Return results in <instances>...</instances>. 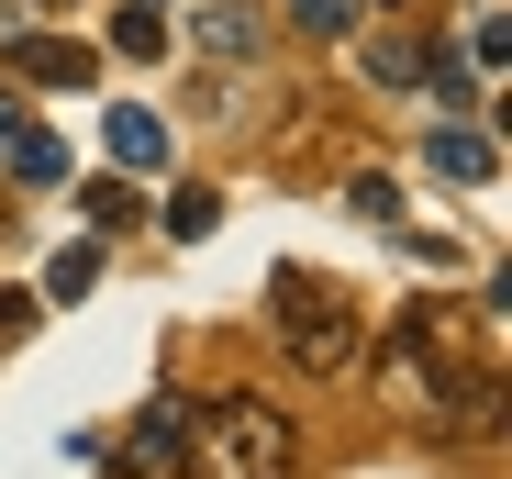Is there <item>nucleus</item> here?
I'll list each match as a JSON object with an SVG mask.
<instances>
[{
  "label": "nucleus",
  "instance_id": "13",
  "mask_svg": "<svg viewBox=\"0 0 512 479\" xmlns=\"http://www.w3.org/2000/svg\"><path fill=\"white\" fill-rule=\"evenodd\" d=\"M212 223H223V201H212L201 179H190V190H167V234H179V246H201Z\"/></svg>",
  "mask_w": 512,
  "mask_h": 479
},
{
  "label": "nucleus",
  "instance_id": "8",
  "mask_svg": "<svg viewBox=\"0 0 512 479\" xmlns=\"http://www.w3.org/2000/svg\"><path fill=\"white\" fill-rule=\"evenodd\" d=\"M101 145H112V168H167V123H156L145 101H123V112L101 123Z\"/></svg>",
  "mask_w": 512,
  "mask_h": 479
},
{
  "label": "nucleus",
  "instance_id": "4",
  "mask_svg": "<svg viewBox=\"0 0 512 479\" xmlns=\"http://www.w3.org/2000/svg\"><path fill=\"white\" fill-rule=\"evenodd\" d=\"M412 424L435 435V446H479V435L501 424V379H490V368H457V379H446V390H435V402H423Z\"/></svg>",
  "mask_w": 512,
  "mask_h": 479
},
{
  "label": "nucleus",
  "instance_id": "7",
  "mask_svg": "<svg viewBox=\"0 0 512 479\" xmlns=\"http://www.w3.org/2000/svg\"><path fill=\"white\" fill-rule=\"evenodd\" d=\"M423 168H435V179H457V190H490V179H501L490 123H435V134H423Z\"/></svg>",
  "mask_w": 512,
  "mask_h": 479
},
{
  "label": "nucleus",
  "instance_id": "18",
  "mask_svg": "<svg viewBox=\"0 0 512 479\" xmlns=\"http://www.w3.org/2000/svg\"><path fill=\"white\" fill-rule=\"evenodd\" d=\"M501 56H512V23H501V12H490V23H479V34H468V67H501Z\"/></svg>",
  "mask_w": 512,
  "mask_h": 479
},
{
  "label": "nucleus",
  "instance_id": "10",
  "mask_svg": "<svg viewBox=\"0 0 512 479\" xmlns=\"http://www.w3.org/2000/svg\"><path fill=\"white\" fill-rule=\"evenodd\" d=\"M0 156H12V179H23V190H45V179H67V145H56V134H34V123H23L12 145H0Z\"/></svg>",
  "mask_w": 512,
  "mask_h": 479
},
{
  "label": "nucleus",
  "instance_id": "12",
  "mask_svg": "<svg viewBox=\"0 0 512 479\" xmlns=\"http://www.w3.org/2000/svg\"><path fill=\"white\" fill-rule=\"evenodd\" d=\"M290 23H301L312 45H334V34H357V23H368V0H290Z\"/></svg>",
  "mask_w": 512,
  "mask_h": 479
},
{
  "label": "nucleus",
  "instance_id": "16",
  "mask_svg": "<svg viewBox=\"0 0 512 479\" xmlns=\"http://www.w3.org/2000/svg\"><path fill=\"white\" fill-rule=\"evenodd\" d=\"M78 212H90V223H134V190H123V179H90V190H78Z\"/></svg>",
  "mask_w": 512,
  "mask_h": 479
},
{
  "label": "nucleus",
  "instance_id": "11",
  "mask_svg": "<svg viewBox=\"0 0 512 479\" xmlns=\"http://www.w3.org/2000/svg\"><path fill=\"white\" fill-rule=\"evenodd\" d=\"M101 290V246H56V268H45V301H90Z\"/></svg>",
  "mask_w": 512,
  "mask_h": 479
},
{
  "label": "nucleus",
  "instance_id": "3",
  "mask_svg": "<svg viewBox=\"0 0 512 479\" xmlns=\"http://www.w3.org/2000/svg\"><path fill=\"white\" fill-rule=\"evenodd\" d=\"M457 368H468V357H457V324H446V312H390V335H379V390H390L401 413H423Z\"/></svg>",
  "mask_w": 512,
  "mask_h": 479
},
{
  "label": "nucleus",
  "instance_id": "6",
  "mask_svg": "<svg viewBox=\"0 0 512 479\" xmlns=\"http://www.w3.org/2000/svg\"><path fill=\"white\" fill-rule=\"evenodd\" d=\"M0 67H12L23 90H90V78H101V56L67 45V34H23V45H0Z\"/></svg>",
  "mask_w": 512,
  "mask_h": 479
},
{
  "label": "nucleus",
  "instance_id": "1",
  "mask_svg": "<svg viewBox=\"0 0 512 479\" xmlns=\"http://www.w3.org/2000/svg\"><path fill=\"white\" fill-rule=\"evenodd\" d=\"M179 468L190 479H290L301 468V424L268 402V390H212V402H190Z\"/></svg>",
  "mask_w": 512,
  "mask_h": 479
},
{
  "label": "nucleus",
  "instance_id": "2",
  "mask_svg": "<svg viewBox=\"0 0 512 479\" xmlns=\"http://www.w3.org/2000/svg\"><path fill=\"white\" fill-rule=\"evenodd\" d=\"M268 324H279V357L301 368V379H346L357 357H368V301L357 290H334L323 268H279L268 279Z\"/></svg>",
  "mask_w": 512,
  "mask_h": 479
},
{
  "label": "nucleus",
  "instance_id": "17",
  "mask_svg": "<svg viewBox=\"0 0 512 479\" xmlns=\"http://www.w3.org/2000/svg\"><path fill=\"white\" fill-rule=\"evenodd\" d=\"M346 201H357V212H368V223H390V212H401V190H390V179H379V168H357V179H346Z\"/></svg>",
  "mask_w": 512,
  "mask_h": 479
},
{
  "label": "nucleus",
  "instance_id": "20",
  "mask_svg": "<svg viewBox=\"0 0 512 479\" xmlns=\"http://www.w3.org/2000/svg\"><path fill=\"white\" fill-rule=\"evenodd\" d=\"M112 479H134V468H112Z\"/></svg>",
  "mask_w": 512,
  "mask_h": 479
},
{
  "label": "nucleus",
  "instance_id": "19",
  "mask_svg": "<svg viewBox=\"0 0 512 479\" xmlns=\"http://www.w3.org/2000/svg\"><path fill=\"white\" fill-rule=\"evenodd\" d=\"M23 134V101H12V78H0V145H12Z\"/></svg>",
  "mask_w": 512,
  "mask_h": 479
},
{
  "label": "nucleus",
  "instance_id": "5",
  "mask_svg": "<svg viewBox=\"0 0 512 479\" xmlns=\"http://www.w3.org/2000/svg\"><path fill=\"white\" fill-rule=\"evenodd\" d=\"M179 446H190V402H179V390H156V402L134 413V435L112 446V468H134V479H167V468H179Z\"/></svg>",
  "mask_w": 512,
  "mask_h": 479
},
{
  "label": "nucleus",
  "instance_id": "15",
  "mask_svg": "<svg viewBox=\"0 0 512 479\" xmlns=\"http://www.w3.org/2000/svg\"><path fill=\"white\" fill-rule=\"evenodd\" d=\"M45 324V290H0V346H23Z\"/></svg>",
  "mask_w": 512,
  "mask_h": 479
},
{
  "label": "nucleus",
  "instance_id": "9",
  "mask_svg": "<svg viewBox=\"0 0 512 479\" xmlns=\"http://www.w3.org/2000/svg\"><path fill=\"white\" fill-rule=\"evenodd\" d=\"M423 56H435L423 34H379L368 45V78H379V90H423Z\"/></svg>",
  "mask_w": 512,
  "mask_h": 479
},
{
  "label": "nucleus",
  "instance_id": "14",
  "mask_svg": "<svg viewBox=\"0 0 512 479\" xmlns=\"http://www.w3.org/2000/svg\"><path fill=\"white\" fill-rule=\"evenodd\" d=\"M245 34H256V12H245V0H223V12L201 23V56H256Z\"/></svg>",
  "mask_w": 512,
  "mask_h": 479
}]
</instances>
